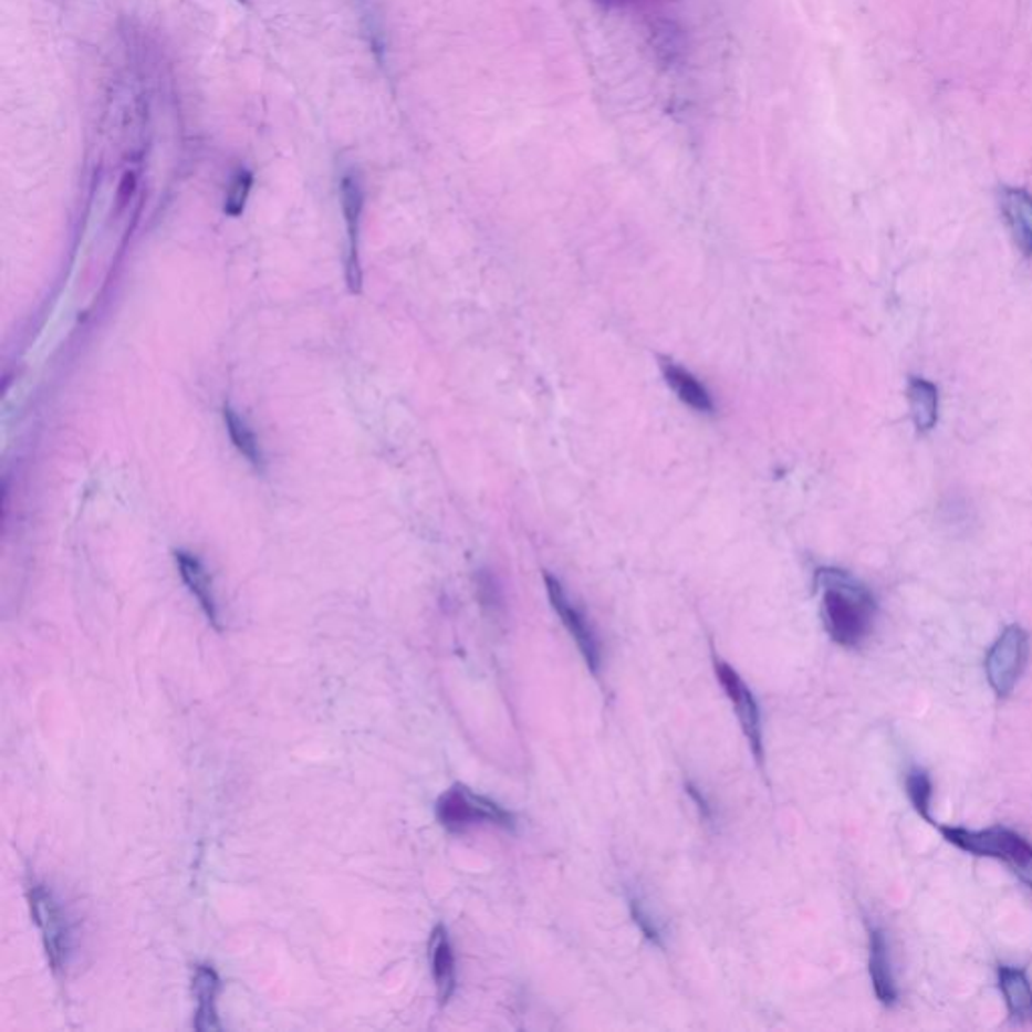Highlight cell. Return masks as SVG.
<instances>
[{"instance_id":"4","label":"cell","mask_w":1032,"mask_h":1032,"mask_svg":"<svg viewBox=\"0 0 1032 1032\" xmlns=\"http://www.w3.org/2000/svg\"><path fill=\"white\" fill-rule=\"evenodd\" d=\"M436 817L450 833H462L478 823H488L509 831L517 827V819L511 811H507L488 796L475 793L466 784H455L440 794L436 803Z\"/></svg>"},{"instance_id":"10","label":"cell","mask_w":1032,"mask_h":1032,"mask_svg":"<svg viewBox=\"0 0 1032 1032\" xmlns=\"http://www.w3.org/2000/svg\"><path fill=\"white\" fill-rule=\"evenodd\" d=\"M192 992L196 999L194 1029L200 1032L220 1031L222 1024L218 1021V1010H216V1000L220 992V976L212 966H194Z\"/></svg>"},{"instance_id":"21","label":"cell","mask_w":1032,"mask_h":1032,"mask_svg":"<svg viewBox=\"0 0 1032 1032\" xmlns=\"http://www.w3.org/2000/svg\"><path fill=\"white\" fill-rule=\"evenodd\" d=\"M136 174L134 171H125L124 180H122V186H119V206L127 205V200L132 198V194L136 192Z\"/></svg>"},{"instance_id":"18","label":"cell","mask_w":1032,"mask_h":1032,"mask_svg":"<svg viewBox=\"0 0 1032 1032\" xmlns=\"http://www.w3.org/2000/svg\"><path fill=\"white\" fill-rule=\"evenodd\" d=\"M906 793L914 809L918 811L921 819H926L930 825L936 821L931 817V796H934V784H931L930 774L924 769H911L906 776Z\"/></svg>"},{"instance_id":"16","label":"cell","mask_w":1032,"mask_h":1032,"mask_svg":"<svg viewBox=\"0 0 1032 1032\" xmlns=\"http://www.w3.org/2000/svg\"><path fill=\"white\" fill-rule=\"evenodd\" d=\"M908 404L911 420L921 434L931 431L938 424V387L924 377H909Z\"/></svg>"},{"instance_id":"1","label":"cell","mask_w":1032,"mask_h":1032,"mask_svg":"<svg viewBox=\"0 0 1032 1032\" xmlns=\"http://www.w3.org/2000/svg\"><path fill=\"white\" fill-rule=\"evenodd\" d=\"M821 593V613L831 639L841 647H859L874 629V595L857 578L841 569L823 567L815 573Z\"/></svg>"},{"instance_id":"19","label":"cell","mask_w":1032,"mask_h":1032,"mask_svg":"<svg viewBox=\"0 0 1032 1032\" xmlns=\"http://www.w3.org/2000/svg\"><path fill=\"white\" fill-rule=\"evenodd\" d=\"M250 188H252V174L249 170L237 171L228 188L227 202H225V212L228 216L242 215L249 200Z\"/></svg>"},{"instance_id":"15","label":"cell","mask_w":1032,"mask_h":1032,"mask_svg":"<svg viewBox=\"0 0 1032 1032\" xmlns=\"http://www.w3.org/2000/svg\"><path fill=\"white\" fill-rule=\"evenodd\" d=\"M659 365H661V372H664L668 386L676 392V396L680 397L686 406H690L700 414H712L715 411L712 397L688 369H684L680 365L668 362V359H661Z\"/></svg>"},{"instance_id":"22","label":"cell","mask_w":1032,"mask_h":1032,"mask_svg":"<svg viewBox=\"0 0 1032 1032\" xmlns=\"http://www.w3.org/2000/svg\"><path fill=\"white\" fill-rule=\"evenodd\" d=\"M686 789H688V794H690L694 801H696V805H698V809H700V813H702L703 817L712 819V809H710V805H708L706 796H703V794L700 793V791H698V789H696L692 783L686 784Z\"/></svg>"},{"instance_id":"12","label":"cell","mask_w":1032,"mask_h":1032,"mask_svg":"<svg viewBox=\"0 0 1032 1032\" xmlns=\"http://www.w3.org/2000/svg\"><path fill=\"white\" fill-rule=\"evenodd\" d=\"M869 974L874 984L875 997L884 1007H894L897 1002L896 980L889 962V946L884 931L872 928L869 931Z\"/></svg>"},{"instance_id":"6","label":"cell","mask_w":1032,"mask_h":1032,"mask_svg":"<svg viewBox=\"0 0 1032 1032\" xmlns=\"http://www.w3.org/2000/svg\"><path fill=\"white\" fill-rule=\"evenodd\" d=\"M716 678L725 688L727 698L734 706L740 728L749 740L752 754L759 764L764 760V742H762V725H760V708L754 694L744 680L740 678L737 669L730 668L725 659L715 658Z\"/></svg>"},{"instance_id":"11","label":"cell","mask_w":1032,"mask_h":1032,"mask_svg":"<svg viewBox=\"0 0 1032 1032\" xmlns=\"http://www.w3.org/2000/svg\"><path fill=\"white\" fill-rule=\"evenodd\" d=\"M176 563H178V569H180V575H183L186 587L190 590V593H192L194 597L200 603L206 619L210 622V625H212L215 629L220 632V629H222V624H220L218 603H216L215 590H212V578L208 575L205 565L200 563L198 556L192 555V553H186V551H176Z\"/></svg>"},{"instance_id":"3","label":"cell","mask_w":1032,"mask_h":1032,"mask_svg":"<svg viewBox=\"0 0 1032 1032\" xmlns=\"http://www.w3.org/2000/svg\"><path fill=\"white\" fill-rule=\"evenodd\" d=\"M27 897L31 906L34 926L41 931L46 960L53 974L63 976L73 952V931L65 909L61 908L55 894L45 884L31 879L27 885Z\"/></svg>"},{"instance_id":"23","label":"cell","mask_w":1032,"mask_h":1032,"mask_svg":"<svg viewBox=\"0 0 1032 1032\" xmlns=\"http://www.w3.org/2000/svg\"><path fill=\"white\" fill-rule=\"evenodd\" d=\"M240 2H244V0H240Z\"/></svg>"},{"instance_id":"14","label":"cell","mask_w":1032,"mask_h":1032,"mask_svg":"<svg viewBox=\"0 0 1032 1032\" xmlns=\"http://www.w3.org/2000/svg\"><path fill=\"white\" fill-rule=\"evenodd\" d=\"M1002 212L1024 252L1032 254V196L1021 188L1002 190Z\"/></svg>"},{"instance_id":"13","label":"cell","mask_w":1032,"mask_h":1032,"mask_svg":"<svg viewBox=\"0 0 1032 1032\" xmlns=\"http://www.w3.org/2000/svg\"><path fill=\"white\" fill-rule=\"evenodd\" d=\"M999 984L1010 1017L1019 1022L1032 1021V984L1021 968L1000 966Z\"/></svg>"},{"instance_id":"20","label":"cell","mask_w":1032,"mask_h":1032,"mask_svg":"<svg viewBox=\"0 0 1032 1032\" xmlns=\"http://www.w3.org/2000/svg\"><path fill=\"white\" fill-rule=\"evenodd\" d=\"M629 909H632V918L636 921L637 928L642 930L647 940L656 944V946H661V930H659L658 921L651 918V914L644 906V901L637 899V897H632L629 899Z\"/></svg>"},{"instance_id":"9","label":"cell","mask_w":1032,"mask_h":1032,"mask_svg":"<svg viewBox=\"0 0 1032 1032\" xmlns=\"http://www.w3.org/2000/svg\"><path fill=\"white\" fill-rule=\"evenodd\" d=\"M430 966L438 1000L446 1007L456 992V956L448 930L442 924H438L431 931Z\"/></svg>"},{"instance_id":"17","label":"cell","mask_w":1032,"mask_h":1032,"mask_svg":"<svg viewBox=\"0 0 1032 1032\" xmlns=\"http://www.w3.org/2000/svg\"><path fill=\"white\" fill-rule=\"evenodd\" d=\"M225 421H227L230 440L237 446L240 455L244 456L250 465L262 466L261 446L257 442V436L247 426V421L242 420L230 406L225 408Z\"/></svg>"},{"instance_id":"8","label":"cell","mask_w":1032,"mask_h":1032,"mask_svg":"<svg viewBox=\"0 0 1032 1032\" xmlns=\"http://www.w3.org/2000/svg\"><path fill=\"white\" fill-rule=\"evenodd\" d=\"M341 205L347 225V283L353 293L362 291V262H359V222L364 208V190L359 178L350 171L341 178Z\"/></svg>"},{"instance_id":"5","label":"cell","mask_w":1032,"mask_h":1032,"mask_svg":"<svg viewBox=\"0 0 1032 1032\" xmlns=\"http://www.w3.org/2000/svg\"><path fill=\"white\" fill-rule=\"evenodd\" d=\"M1029 661V634L1021 625L1012 624L1000 634L988 649L984 668L992 692L1007 698L1017 688Z\"/></svg>"},{"instance_id":"2","label":"cell","mask_w":1032,"mask_h":1032,"mask_svg":"<svg viewBox=\"0 0 1032 1032\" xmlns=\"http://www.w3.org/2000/svg\"><path fill=\"white\" fill-rule=\"evenodd\" d=\"M941 837L952 843L953 847L972 853L978 857H992L1007 863L1014 875H1019L1022 884L1032 889V845L1019 835L1017 831L1007 827L966 828L952 825H938Z\"/></svg>"},{"instance_id":"7","label":"cell","mask_w":1032,"mask_h":1032,"mask_svg":"<svg viewBox=\"0 0 1032 1032\" xmlns=\"http://www.w3.org/2000/svg\"><path fill=\"white\" fill-rule=\"evenodd\" d=\"M545 585L546 593H549V602L553 605L556 615L561 617V622L567 627L569 634L573 636V639L577 642L578 651L581 656L585 659L587 668L597 676L600 669H602V644L597 639V634L595 629L591 627L587 617L583 615V612L578 609L575 603L569 602L567 593L563 590V585L559 583V578L551 577L549 573L545 575Z\"/></svg>"}]
</instances>
